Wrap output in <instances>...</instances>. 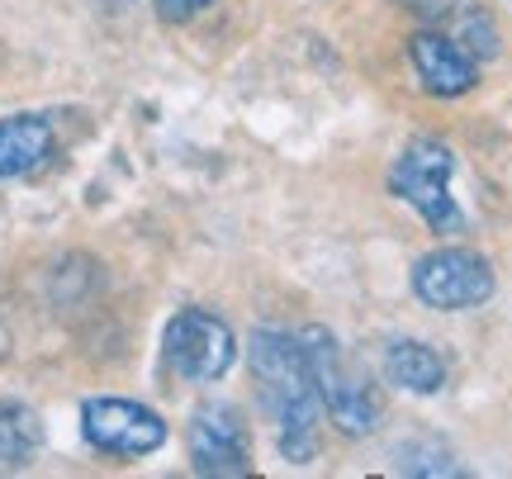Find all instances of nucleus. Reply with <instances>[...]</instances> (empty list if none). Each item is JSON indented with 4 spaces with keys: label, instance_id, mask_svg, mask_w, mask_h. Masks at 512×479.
<instances>
[{
    "label": "nucleus",
    "instance_id": "obj_1",
    "mask_svg": "<svg viewBox=\"0 0 512 479\" xmlns=\"http://www.w3.org/2000/svg\"><path fill=\"white\" fill-rule=\"evenodd\" d=\"M252 375L261 385V404L280 427V451L294 465H309L318 456V413L323 399L313 389L304 342L290 332L261 328L252 337Z\"/></svg>",
    "mask_w": 512,
    "mask_h": 479
},
{
    "label": "nucleus",
    "instance_id": "obj_2",
    "mask_svg": "<svg viewBox=\"0 0 512 479\" xmlns=\"http://www.w3.org/2000/svg\"><path fill=\"white\" fill-rule=\"evenodd\" d=\"M299 342H304V361H309L313 389H318V399L328 408V418L337 423V432H347V437L375 432L384 418V399H380V389L370 385L366 375L342 356L337 337H332L328 328H304Z\"/></svg>",
    "mask_w": 512,
    "mask_h": 479
},
{
    "label": "nucleus",
    "instance_id": "obj_3",
    "mask_svg": "<svg viewBox=\"0 0 512 479\" xmlns=\"http://www.w3.org/2000/svg\"><path fill=\"white\" fill-rule=\"evenodd\" d=\"M451 171H456V157L441 138H413L389 171V190L413 204L432 233H460L465 219L451 200Z\"/></svg>",
    "mask_w": 512,
    "mask_h": 479
},
{
    "label": "nucleus",
    "instance_id": "obj_4",
    "mask_svg": "<svg viewBox=\"0 0 512 479\" xmlns=\"http://www.w3.org/2000/svg\"><path fill=\"white\" fill-rule=\"evenodd\" d=\"M413 295L441 314L479 309L494 295V266L470 247H437L413 266Z\"/></svg>",
    "mask_w": 512,
    "mask_h": 479
},
{
    "label": "nucleus",
    "instance_id": "obj_5",
    "mask_svg": "<svg viewBox=\"0 0 512 479\" xmlns=\"http://www.w3.org/2000/svg\"><path fill=\"white\" fill-rule=\"evenodd\" d=\"M162 351H166V366L176 375H185V380H195V385H209V380L228 375L233 356H238L228 323L214 318L209 309H181L166 323Z\"/></svg>",
    "mask_w": 512,
    "mask_h": 479
},
{
    "label": "nucleus",
    "instance_id": "obj_6",
    "mask_svg": "<svg viewBox=\"0 0 512 479\" xmlns=\"http://www.w3.org/2000/svg\"><path fill=\"white\" fill-rule=\"evenodd\" d=\"M81 432L105 456H147L166 442V423L133 399H86L81 404Z\"/></svg>",
    "mask_w": 512,
    "mask_h": 479
},
{
    "label": "nucleus",
    "instance_id": "obj_7",
    "mask_svg": "<svg viewBox=\"0 0 512 479\" xmlns=\"http://www.w3.org/2000/svg\"><path fill=\"white\" fill-rule=\"evenodd\" d=\"M190 461L200 475L214 479H238L252 470V446H247V427L233 408H200L190 423Z\"/></svg>",
    "mask_w": 512,
    "mask_h": 479
},
{
    "label": "nucleus",
    "instance_id": "obj_8",
    "mask_svg": "<svg viewBox=\"0 0 512 479\" xmlns=\"http://www.w3.org/2000/svg\"><path fill=\"white\" fill-rule=\"evenodd\" d=\"M408 62H413L422 86L432 95H441V100H456V95L475 91L479 81V62L446 34H413L408 38Z\"/></svg>",
    "mask_w": 512,
    "mask_h": 479
},
{
    "label": "nucleus",
    "instance_id": "obj_9",
    "mask_svg": "<svg viewBox=\"0 0 512 479\" xmlns=\"http://www.w3.org/2000/svg\"><path fill=\"white\" fill-rule=\"evenodd\" d=\"M53 157V124L38 114H10L0 119V181L29 176Z\"/></svg>",
    "mask_w": 512,
    "mask_h": 479
},
{
    "label": "nucleus",
    "instance_id": "obj_10",
    "mask_svg": "<svg viewBox=\"0 0 512 479\" xmlns=\"http://www.w3.org/2000/svg\"><path fill=\"white\" fill-rule=\"evenodd\" d=\"M384 375H389V385L408 389V394H437L446 389V366H441V356L427 342H389L384 351Z\"/></svg>",
    "mask_w": 512,
    "mask_h": 479
},
{
    "label": "nucleus",
    "instance_id": "obj_11",
    "mask_svg": "<svg viewBox=\"0 0 512 479\" xmlns=\"http://www.w3.org/2000/svg\"><path fill=\"white\" fill-rule=\"evenodd\" d=\"M43 446V423L29 404L19 399H0V465L15 470Z\"/></svg>",
    "mask_w": 512,
    "mask_h": 479
},
{
    "label": "nucleus",
    "instance_id": "obj_12",
    "mask_svg": "<svg viewBox=\"0 0 512 479\" xmlns=\"http://www.w3.org/2000/svg\"><path fill=\"white\" fill-rule=\"evenodd\" d=\"M451 19H456V34L451 38H456L475 62L479 57H498V29H494V19H489V10H479V5H470V0H456Z\"/></svg>",
    "mask_w": 512,
    "mask_h": 479
},
{
    "label": "nucleus",
    "instance_id": "obj_13",
    "mask_svg": "<svg viewBox=\"0 0 512 479\" xmlns=\"http://www.w3.org/2000/svg\"><path fill=\"white\" fill-rule=\"evenodd\" d=\"M209 0H157V10H162V19H190L200 15Z\"/></svg>",
    "mask_w": 512,
    "mask_h": 479
},
{
    "label": "nucleus",
    "instance_id": "obj_14",
    "mask_svg": "<svg viewBox=\"0 0 512 479\" xmlns=\"http://www.w3.org/2000/svg\"><path fill=\"white\" fill-rule=\"evenodd\" d=\"M413 15H422V19H446L451 10H456V0H403Z\"/></svg>",
    "mask_w": 512,
    "mask_h": 479
},
{
    "label": "nucleus",
    "instance_id": "obj_15",
    "mask_svg": "<svg viewBox=\"0 0 512 479\" xmlns=\"http://www.w3.org/2000/svg\"><path fill=\"white\" fill-rule=\"evenodd\" d=\"M105 5H128V0H105Z\"/></svg>",
    "mask_w": 512,
    "mask_h": 479
}]
</instances>
